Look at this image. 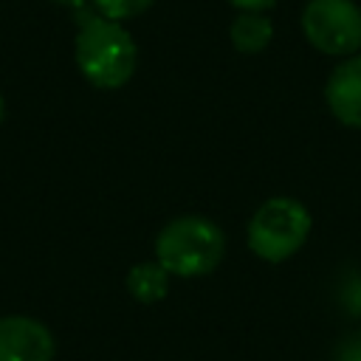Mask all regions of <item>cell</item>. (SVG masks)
I'll return each mask as SVG.
<instances>
[{"label": "cell", "instance_id": "obj_1", "mask_svg": "<svg viewBox=\"0 0 361 361\" xmlns=\"http://www.w3.org/2000/svg\"><path fill=\"white\" fill-rule=\"evenodd\" d=\"M76 20L79 34L73 42V56L79 73L99 90L124 87L138 65V48L130 31L90 8L76 11Z\"/></svg>", "mask_w": 361, "mask_h": 361}, {"label": "cell", "instance_id": "obj_2", "mask_svg": "<svg viewBox=\"0 0 361 361\" xmlns=\"http://www.w3.org/2000/svg\"><path fill=\"white\" fill-rule=\"evenodd\" d=\"M226 257L223 228L203 214H180L161 226L155 234V259L169 271V276L197 279L212 271Z\"/></svg>", "mask_w": 361, "mask_h": 361}, {"label": "cell", "instance_id": "obj_3", "mask_svg": "<svg viewBox=\"0 0 361 361\" xmlns=\"http://www.w3.org/2000/svg\"><path fill=\"white\" fill-rule=\"evenodd\" d=\"M310 228V209L299 197L276 195L257 206V212L248 220L245 240L251 254L262 262H285L307 243Z\"/></svg>", "mask_w": 361, "mask_h": 361}, {"label": "cell", "instance_id": "obj_4", "mask_svg": "<svg viewBox=\"0 0 361 361\" xmlns=\"http://www.w3.org/2000/svg\"><path fill=\"white\" fill-rule=\"evenodd\" d=\"M302 31L322 54L353 56L361 48V11L353 0H307Z\"/></svg>", "mask_w": 361, "mask_h": 361}, {"label": "cell", "instance_id": "obj_5", "mask_svg": "<svg viewBox=\"0 0 361 361\" xmlns=\"http://www.w3.org/2000/svg\"><path fill=\"white\" fill-rule=\"evenodd\" d=\"M56 341L51 330L31 316L0 319V361H54Z\"/></svg>", "mask_w": 361, "mask_h": 361}, {"label": "cell", "instance_id": "obj_6", "mask_svg": "<svg viewBox=\"0 0 361 361\" xmlns=\"http://www.w3.org/2000/svg\"><path fill=\"white\" fill-rule=\"evenodd\" d=\"M324 99L330 113L353 130H361V54L344 56L327 76Z\"/></svg>", "mask_w": 361, "mask_h": 361}, {"label": "cell", "instance_id": "obj_7", "mask_svg": "<svg viewBox=\"0 0 361 361\" xmlns=\"http://www.w3.org/2000/svg\"><path fill=\"white\" fill-rule=\"evenodd\" d=\"M127 293L141 302V305H155L161 302L166 293H169V271L158 262V259H149V262H138L127 271Z\"/></svg>", "mask_w": 361, "mask_h": 361}, {"label": "cell", "instance_id": "obj_8", "mask_svg": "<svg viewBox=\"0 0 361 361\" xmlns=\"http://www.w3.org/2000/svg\"><path fill=\"white\" fill-rule=\"evenodd\" d=\"M228 37L240 54H259L274 39V23L262 11H240L231 20Z\"/></svg>", "mask_w": 361, "mask_h": 361}, {"label": "cell", "instance_id": "obj_9", "mask_svg": "<svg viewBox=\"0 0 361 361\" xmlns=\"http://www.w3.org/2000/svg\"><path fill=\"white\" fill-rule=\"evenodd\" d=\"M93 3V11L107 17V20H130V17H138L144 14L155 0H90Z\"/></svg>", "mask_w": 361, "mask_h": 361}, {"label": "cell", "instance_id": "obj_10", "mask_svg": "<svg viewBox=\"0 0 361 361\" xmlns=\"http://www.w3.org/2000/svg\"><path fill=\"white\" fill-rule=\"evenodd\" d=\"M228 3L240 11H268L276 0H228Z\"/></svg>", "mask_w": 361, "mask_h": 361}, {"label": "cell", "instance_id": "obj_11", "mask_svg": "<svg viewBox=\"0 0 361 361\" xmlns=\"http://www.w3.org/2000/svg\"><path fill=\"white\" fill-rule=\"evenodd\" d=\"M51 3H56V6H65V8H71V11L76 14V11H85L90 0H51Z\"/></svg>", "mask_w": 361, "mask_h": 361}, {"label": "cell", "instance_id": "obj_12", "mask_svg": "<svg viewBox=\"0 0 361 361\" xmlns=\"http://www.w3.org/2000/svg\"><path fill=\"white\" fill-rule=\"evenodd\" d=\"M3 116H6V102H3V96H0V124H3Z\"/></svg>", "mask_w": 361, "mask_h": 361}]
</instances>
